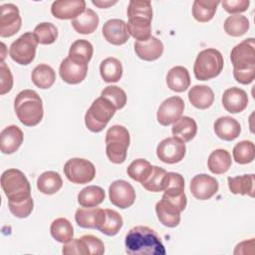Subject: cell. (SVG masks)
<instances>
[{"label":"cell","mask_w":255,"mask_h":255,"mask_svg":"<svg viewBox=\"0 0 255 255\" xmlns=\"http://www.w3.org/2000/svg\"><path fill=\"white\" fill-rule=\"evenodd\" d=\"M224 10L230 14H237L244 12L250 5L249 0H228L221 2Z\"/></svg>","instance_id":"cell-48"},{"label":"cell","mask_w":255,"mask_h":255,"mask_svg":"<svg viewBox=\"0 0 255 255\" xmlns=\"http://www.w3.org/2000/svg\"><path fill=\"white\" fill-rule=\"evenodd\" d=\"M52 237L61 243H67L73 239L74 228L71 222L64 217L55 219L50 227Z\"/></svg>","instance_id":"cell-38"},{"label":"cell","mask_w":255,"mask_h":255,"mask_svg":"<svg viewBox=\"0 0 255 255\" xmlns=\"http://www.w3.org/2000/svg\"><path fill=\"white\" fill-rule=\"evenodd\" d=\"M152 170V165L149 161L143 158H137L133 160L128 167V175L140 183H142L150 174Z\"/></svg>","instance_id":"cell-41"},{"label":"cell","mask_w":255,"mask_h":255,"mask_svg":"<svg viewBox=\"0 0 255 255\" xmlns=\"http://www.w3.org/2000/svg\"><path fill=\"white\" fill-rule=\"evenodd\" d=\"M38 43L42 45H49L54 43L58 38L57 27L50 22H42L38 24L33 31Z\"/></svg>","instance_id":"cell-44"},{"label":"cell","mask_w":255,"mask_h":255,"mask_svg":"<svg viewBox=\"0 0 255 255\" xmlns=\"http://www.w3.org/2000/svg\"><path fill=\"white\" fill-rule=\"evenodd\" d=\"M14 110L18 120L26 127L37 126L44 115L42 99L33 90H23L16 96Z\"/></svg>","instance_id":"cell-4"},{"label":"cell","mask_w":255,"mask_h":255,"mask_svg":"<svg viewBox=\"0 0 255 255\" xmlns=\"http://www.w3.org/2000/svg\"><path fill=\"white\" fill-rule=\"evenodd\" d=\"M0 16V36L8 38L15 35L21 28L22 19L19 9L12 3L1 5Z\"/></svg>","instance_id":"cell-13"},{"label":"cell","mask_w":255,"mask_h":255,"mask_svg":"<svg viewBox=\"0 0 255 255\" xmlns=\"http://www.w3.org/2000/svg\"><path fill=\"white\" fill-rule=\"evenodd\" d=\"M214 132L219 138L231 141L239 136L241 126L234 118L228 116L220 117L214 123Z\"/></svg>","instance_id":"cell-24"},{"label":"cell","mask_w":255,"mask_h":255,"mask_svg":"<svg viewBox=\"0 0 255 255\" xmlns=\"http://www.w3.org/2000/svg\"><path fill=\"white\" fill-rule=\"evenodd\" d=\"M127 28L130 36L136 41H146L151 37L152 8L149 1L131 0L127 10Z\"/></svg>","instance_id":"cell-3"},{"label":"cell","mask_w":255,"mask_h":255,"mask_svg":"<svg viewBox=\"0 0 255 255\" xmlns=\"http://www.w3.org/2000/svg\"><path fill=\"white\" fill-rule=\"evenodd\" d=\"M0 94L4 95L11 91L13 86V76L9 67L4 63H0Z\"/></svg>","instance_id":"cell-47"},{"label":"cell","mask_w":255,"mask_h":255,"mask_svg":"<svg viewBox=\"0 0 255 255\" xmlns=\"http://www.w3.org/2000/svg\"><path fill=\"white\" fill-rule=\"evenodd\" d=\"M228 187L233 194L254 196V174H243L235 177H228Z\"/></svg>","instance_id":"cell-29"},{"label":"cell","mask_w":255,"mask_h":255,"mask_svg":"<svg viewBox=\"0 0 255 255\" xmlns=\"http://www.w3.org/2000/svg\"><path fill=\"white\" fill-rule=\"evenodd\" d=\"M183 110V100L178 96L170 97L160 104L156 113L157 122L164 127L174 124L181 117Z\"/></svg>","instance_id":"cell-14"},{"label":"cell","mask_w":255,"mask_h":255,"mask_svg":"<svg viewBox=\"0 0 255 255\" xmlns=\"http://www.w3.org/2000/svg\"><path fill=\"white\" fill-rule=\"evenodd\" d=\"M59 73L64 82L76 85L85 80L88 73V64H83L67 57L61 62Z\"/></svg>","instance_id":"cell-16"},{"label":"cell","mask_w":255,"mask_h":255,"mask_svg":"<svg viewBox=\"0 0 255 255\" xmlns=\"http://www.w3.org/2000/svg\"><path fill=\"white\" fill-rule=\"evenodd\" d=\"M222 105L224 109L231 114L241 113L248 105L247 93L237 87L229 88L223 93Z\"/></svg>","instance_id":"cell-20"},{"label":"cell","mask_w":255,"mask_h":255,"mask_svg":"<svg viewBox=\"0 0 255 255\" xmlns=\"http://www.w3.org/2000/svg\"><path fill=\"white\" fill-rule=\"evenodd\" d=\"M250 23L247 17L243 15H231L224 21V31L227 35L232 37H239L244 35L249 29Z\"/></svg>","instance_id":"cell-40"},{"label":"cell","mask_w":255,"mask_h":255,"mask_svg":"<svg viewBox=\"0 0 255 255\" xmlns=\"http://www.w3.org/2000/svg\"><path fill=\"white\" fill-rule=\"evenodd\" d=\"M105 218V209L99 207L78 208L75 213V220L82 228L98 229Z\"/></svg>","instance_id":"cell-19"},{"label":"cell","mask_w":255,"mask_h":255,"mask_svg":"<svg viewBox=\"0 0 255 255\" xmlns=\"http://www.w3.org/2000/svg\"><path fill=\"white\" fill-rule=\"evenodd\" d=\"M168 181V172L159 167V166H152V170L149 176L141 183V185L147 190L151 192H159L163 191L167 185Z\"/></svg>","instance_id":"cell-35"},{"label":"cell","mask_w":255,"mask_h":255,"mask_svg":"<svg viewBox=\"0 0 255 255\" xmlns=\"http://www.w3.org/2000/svg\"><path fill=\"white\" fill-rule=\"evenodd\" d=\"M101 77L106 83H117L123 76V66L120 60L109 57L102 61L100 65Z\"/></svg>","instance_id":"cell-34"},{"label":"cell","mask_w":255,"mask_h":255,"mask_svg":"<svg viewBox=\"0 0 255 255\" xmlns=\"http://www.w3.org/2000/svg\"><path fill=\"white\" fill-rule=\"evenodd\" d=\"M102 33L109 43L116 46L124 45L130 36L127 28V23L121 19L108 20L103 26Z\"/></svg>","instance_id":"cell-18"},{"label":"cell","mask_w":255,"mask_h":255,"mask_svg":"<svg viewBox=\"0 0 255 255\" xmlns=\"http://www.w3.org/2000/svg\"><path fill=\"white\" fill-rule=\"evenodd\" d=\"M133 47L136 56L143 61L157 60L163 53L162 42L153 36L146 41H135Z\"/></svg>","instance_id":"cell-21"},{"label":"cell","mask_w":255,"mask_h":255,"mask_svg":"<svg viewBox=\"0 0 255 255\" xmlns=\"http://www.w3.org/2000/svg\"><path fill=\"white\" fill-rule=\"evenodd\" d=\"M101 97L109 100L117 110L123 109L127 104V94L126 92L118 86H108L102 93Z\"/></svg>","instance_id":"cell-45"},{"label":"cell","mask_w":255,"mask_h":255,"mask_svg":"<svg viewBox=\"0 0 255 255\" xmlns=\"http://www.w3.org/2000/svg\"><path fill=\"white\" fill-rule=\"evenodd\" d=\"M185 143L175 137L170 136L162 139L156 147L157 157L164 163L173 164L181 161L185 155Z\"/></svg>","instance_id":"cell-11"},{"label":"cell","mask_w":255,"mask_h":255,"mask_svg":"<svg viewBox=\"0 0 255 255\" xmlns=\"http://www.w3.org/2000/svg\"><path fill=\"white\" fill-rule=\"evenodd\" d=\"M167 87L176 93L186 91L190 86V76L186 68L175 66L171 68L166 76Z\"/></svg>","instance_id":"cell-25"},{"label":"cell","mask_w":255,"mask_h":255,"mask_svg":"<svg viewBox=\"0 0 255 255\" xmlns=\"http://www.w3.org/2000/svg\"><path fill=\"white\" fill-rule=\"evenodd\" d=\"M1 187L10 202H20L31 197L30 183L25 174L17 168H9L2 173Z\"/></svg>","instance_id":"cell-5"},{"label":"cell","mask_w":255,"mask_h":255,"mask_svg":"<svg viewBox=\"0 0 255 255\" xmlns=\"http://www.w3.org/2000/svg\"><path fill=\"white\" fill-rule=\"evenodd\" d=\"M188 100L196 109L205 110L213 104L214 94L208 86L195 85L188 92Z\"/></svg>","instance_id":"cell-27"},{"label":"cell","mask_w":255,"mask_h":255,"mask_svg":"<svg viewBox=\"0 0 255 255\" xmlns=\"http://www.w3.org/2000/svg\"><path fill=\"white\" fill-rule=\"evenodd\" d=\"M172 135L181 139L183 142L190 141L197 132L196 122L190 117H180L172 126Z\"/></svg>","instance_id":"cell-28"},{"label":"cell","mask_w":255,"mask_h":255,"mask_svg":"<svg viewBox=\"0 0 255 255\" xmlns=\"http://www.w3.org/2000/svg\"><path fill=\"white\" fill-rule=\"evenodd\" d=\"M64 173L69 181L76 184H86L95 178L96 167L88 159L75 157L65 163Z\"/></svg>","instance_id":"cell-10"},{"label":"cell","mask_w":255,"mask_h":255,"mask_svg":"<svg viewBox=\"0 0 255 255\" xmlns=\"http://www.w3.org/2000/svg\"><path fill=\"white\" fill-rule=\"evenodd\" d=\"M218 181L205 173L193 176L190 181V192L199 200L210 199L218 191Z\"/></svg>","instance_id":"cell-15"},{"label":"cell","mask_w":255,"mask_h":255,"mask_svg":"<svg viewBox=\"0 0 255 255\" xmlns=\"http://www.w3.org/2000/svg\"><path fill=\"white\" fill-rule=\"evenodd\" d=\"M208 169L214 174H222L231 166V155L226 149L218 148L213 150L207 160Z\"/></svg>","instance_id":"cell-30"},{"label":"cell","mask_w":255,"mask_h":255,"mask_svg":"<svg viewBox=\"0 0 255 255\" xmlns=\"http://www.w3.org/2000/svg\"><path fill=\"white\" fill-rule=\"evenodd\" d=\"M86 10L84 0H58L51 6V13L61 20L75 19Z\"/></svg>","instance_id":"cell-17"},{"label":"cell","mask_w":255,"mask_h":255,"mask_svg":"<svg viewBox=\"0 0 255 255\" xmlns=\"http://www.w3.org/2000/svg\"><path fill=\"white\" fill-rule=\"evenodd\" d=\"M24 134L19 127L15 125L6 127L0 133V146L2 153H14L22 144Z\"/></svg>","instance_id":"cell-22"},{"label":"cell","mask_w":255,"mask_h":255,"mask_svg":"<svg viewBox=\"0 0 255 255\" xmlns=\"http://www.w3.org/2000/svg\"><path fill=\"white\" fill-rule=\"evenodd\" d=\"M224 66L222 54L214 49L208 48L199 52L193 66L194 76L199 81H207L217 77Z\"/></svg>","instance_id":"cell-7"},{"label":"cell","mask_w":255,"mask_h":255,"mask_svg":"<svg viewBox=\"0 0 255 255\" xmlns=\"http://www.w3.org/2000/svg\"><path fill=\"white\" fill-rule=\"evenodd\" d=\"M62 186V177L56 171H45L37 179V188L44 194H54Z\"/></svg>","instance_id":"cell-36"},{"label":"cell","mask_w":255,"mask_h":255,"mask_svg":"<svg viewBox=\"0 0 255 255\" xmlns=\"http://www.w3.org/2000/svg\"><path fill=\"white\" fill-rule=\"evenodd\" d=\"M117 2L118 1H109V0H93L92 1V3L94 4V5H96V6H98L99 8H108V7H110V6H112V5H115V4H117Z\"/></svg>","instance_id":"cell-49"},{"label":"cell","mask_w":255,"mask_h":255,"mask_svg":"<svg viewBox=\"0 0 255 255\" xmlns=\"http://www.w3.org/2000/svg\"><path fill=\"white\" fill-rule=\"evenodd\" d=\"M230 60L234 79L242 85L251 84L255 79V39L248 38L234 46Z\"/></svg>","instance_id":"cell-2"},{"label":"cell","mask_w":255,"mask_h":255,"mask_svg":"<svg viewBox=\"0 0 255 255\" xmlns=\"http://www.w3.org/2000/svg\"><path fill=\"white\" fill-rule=\"evenodd\" d=\"M117 109L107 99L97 98L85 115V125L93 132L102 131L114 117Z\"/></svg>","instance_id":"cell-8"},{"label":"cell","mask_w":255,"mask_h":255,"mask_svg":"<svg viewBox=\"0 0 255 255\" xmlns=\"http://www.w3.org/2000/svg\"><path fill=\"white\" fill-rule=\"evenodd\" d=\"M37 45L38 41L34 33L26 32L10 45L9 56L17 64L29 65L35 58Z\"/></svg>","instance_id":"cell-9"},{"label":"cell","mask_w":255,"mask_h":255,"mask_svg":"<svg viewBox=\"0 0 255 255\" xmlns=\"http://www.w3.org/2000/svg\"><path fill=\"white\" fill-rule=\"evenodd\" d=\"M93 53H94L93 45L88 40L79 39V40H76L71 45L68 57L74 61H77L83 64H88L92 59Z\"/></svg>","instance_id":"cell-37"},{"label":"cell","mask_w":255,"mask_h":255,"mask_svg":"<svg viewBox=\"0 0 255 255\" xmlns=\"http://www.w3.org/2000/svg\"><path fill=\"white\" fill-rule=\"evenodd\" d=\"M31 79L36 87L40 89H49L55 83L56 73L51 66L40 64L32 71Z\"/></svg>","instance_id":"cell-31"},{"label":"cell","mask_w":255,"mask_h":255,"mask_svg":"<svg viewBox=\"0 0 255 255\" xmlns=\"http://www.w3.org/2000/svg\"><path fill=\"white\" fill-rule=\"evenodd\" d=\"M106 153L108 158L116 164L125 162L129 145V132L120 125L112 126L106 133Z\"/></svg>","instance_id":"cell-6"},{"label":"cell","mask_w":255,"mask_h":255,"mask_svg":"<svg viewBox=\"0 0 255 255\" xmlns=\"http://www.w3.org/2000/svg\"><path fill=\"white\" fill-rule=\"evenodd\" d=\"M100 19L98 14L90 8H86V10L81 15L72 20L71 24L77 33L88 35L96 31Z\"/></svg>","instance_id":"cell-26"},{"label":"cell","mask_w":255,"mask_h":255,"mask_svg":"<svg viewBox=\"0 0 255 255\" xmlns=\"http://www.w3.org/2000/svg\"><path fill=\"white\" fill-rule=\"evenodd\" d=\"M105 190L98 185H89L78 194V202L83 207H96L105 199Z\"/></svg>","instance_id":"cell-32"},{"label":"cell","mask_w":255,"mask_h":255,"mask_svg":"<svg viewBox=\"0 0 255 255\" xmlns=\"http://www.w3.org/2000/svg\"><path fill=\"white\" fill-rule=\"evenodd\" d=\"M78 240H79L80 251L82 255H87V254L102 255L105 252V245L103 241L97 236H94L92 234H87L78 238Z\"/></svg>","instance_id":"cell-43"},{"label":"cell","mask_w":255,"mask_h":255,"mask_svg":"<svg viewBox=\"0 0 255 255\" xmlns=\"http://www.w3.org/2000/svg\"><path fill=\"white\" fill-rule=\"evenodd\" d=\"M126 252L130 255H164V245L159 235L147 226L132 227L127 234Z\"/></svg>","instance_id":"cell-1"},{"label":"cell","mask_w":255,"mask_h":255,"mask_svg":"<svg viewBox=\"0 0 255 255\" xmlns=\"http://www.w3.org/2000/svg\"><path fill=\"white\" fill-rule=\"evenodd\" d=\"M124 220L121 214L114 209H105V218L99 231L108 236H114L119 233L123 227Z\"/></svg>","instance_id":"cell-39"},{"label":"cell","mask_w":255,"mask_h":255,"mask_svg":"<svg viewBox=\"0 0 255 255\" xmlns=\"http://www.w3.org/2000/svg\"><path fill=\"white\" fill-rule=\"evenodd\" d=\"M8 206H9V210L10 212L18 217V218H26L28 217L34 207V201L32 196L20 201V202H10L8 201Z\"/></svg>","instance_id":"cell-46"},{"label":"cell","mask_w":255,"mask_h":255,"mask_svg":"<svg viewBox=\"0 0 255 255\" xmlns=\"http://www.w3.org/2000/svg\"><path fill=\"white\" fill-rule=\"evenodd\" d=\"M109 197L112 204L126 209L131 206L135 200V191L130 183L126 180L118 179L109 186Z\"/></svg>","instance_id":"cell-12"},{"label":"cell","mask_w":255,"mask_h":255,"mask_svg":"<svg viewBox=\"0 0 255 255\" xmlns=\"http://www.w3.org/2000/svg\"><path fill=\"white\" fill-rule=\"evenodd\" d=\"M233 158L239 164H247L255 158V145L251 140L239 141L233 147Z\"/></svg>","instance_id":"cell-42"},{"label":"cell","mask_w":255,"mask_h":255,"mask_svg":"<svg viewBox=\"0 0 255 255\" xmlns=\"http://www.w3.org/2000/svg\"><path fill=\"white\" fill-rule=\"evenodd\" d=\"M155 212L159 222L166 227H176L180 222L181 210L176 205L162 197L155 204Z\"/></svg>","instance_id":"cell-23"},{"label":"cell","mask_w":255,"mask_h":255,"mask_svg":"<svg viewBox=\"0 0 255 255\" xmlns=\"http://www.w3.org/2000/svg\"><path fill=\"white\" fill-rule=\"evenodd\" d=\"M219 4V1L195 0L192 5V16L200 23L208 22L214 17Z\"/></svg>","instance_id":"cell-33"}]
</instances>
